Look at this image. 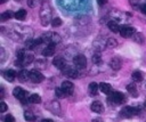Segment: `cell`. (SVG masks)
Returning a JSON list of instances; mask_svg holds the SVG:
<instances>
[{"label":"cell","mask_w":146,"mask_h":122,"mask_svg":"<svg viewBox=\"0 0 146 122\" xmlns=\"http://www.w3.org/2000/svg\"><path fill=\"white\" fill-rule=\"evenodd\" d=\"M52 11H51V7L49 3H42L41 6V9H40V21H41V24L43 26H47L49 23L52 22Z\"/></svg>","instance_id":"cell-1"},{"label":"cell","mask_w":146,"mask_h":122,"mask_svg":"<svg viewBox=\"0 0 146 122\" xmlns=\"http://www.w3.org/2000/svg\"><path fill=\"white\" fill-rule=\"evenodd\" d=\"M41 40L42 42L47 41L48 43H58L60 41V36L58 35V33H52V32H48V33H44L42 36H41Z\"/></svg>","instance_id":"cell-2"},{"label":"cell","mask_w":146,"mask_h":122,"mask_svg":"<svg viewBox=\"0 0 146 122\" xmlns=\"http://www.w3.org/2000/svg\"><path fill=\"white\" fill-rule=\"evenodd\" d=\"M139 114V108L138 107H133V106H127L123 107V109L121 111V116L123 117H131Z\"/></svg>","instance_id":"cell-3"},{"label":"cell","mask_w":146,"mask_h":122,"mask_svg":"<svg viewBox=\"0 0 146 122\" xmlns=\"http://www.w3.org/2000/svg\"><path fill=\"white\" fill-rule=\"evenodd\" d=\"M120 34H121L122 38H131V36H133L136 34V30L132 26L123 25L120 29Z\"/></svg>","instance_id":"cell-4"},{"label":"cell","mask_w":146,"mask_h":122,"mask_svg":"<svg viewBox=\"0 0 146 122\" xmlns=\"http://www.w3.org/2000/svg\"><path fill=\"white\" fill-rule=\"evenodd\" d=\"M73 62H74L75 66H76L78 68H80V70L86 68V66H87V58H86V56H84V55H82V54L76 55V56L74 57Z\"/></svg>","instance_id":"cell-5"},{"label":"cell","mask_w":146,"mask_h":122,"mask_svg":"<svg viewBox=\"0 0 146 122\" xmlns=\"http://www.w3.org/2000/svg\"><path fill=\"white\" fill-rule=\"evenodd\" d=\"M30 80L32 82H34V83H40V82H42L44 80V76L40 71L32 70V71H30Z\"/></svg>","instance_id":"cell-6"},{"label":"cell","mask_w":146,"mask_h":122,"mask_svg":"<svg viewBox=\"0 0 146 122\" xmlns=\"http://www.w3.org/2000/svg\"><path fill=\"white\" fill-rule=\"evenodd\" d=\"M13 95L17 98V99H19L23 104L24 103H26V100H27V93H26V91H24L22 88H19V87H16L14 90H13Z\"/></svg>","instance_id":"cell-7"},{"label":"cell","mask_w":146,"mask_h":122,"mask_svg":"<svg viewBox=\"0 0 146 122\" xmlns=\"http://www.w3.org/2000/svg\"><path fill=\"white\" fill-rule=\"evenodd\" d=\"M110 99H111L113 103H115V104H122V103L125 101L124 95H123L122 92H120V91H113V92L111 93Z\"/></svg>","instance_id":"cell-8"},{"label":"cell","mask_w":146,"mask_h":122,"mask_svg":"<svg viewBox=\"0 0 146 122\" xmlns=\"http://www.w3.org/2000/svg\"><path fill=\"white\" fill-rule=\"evenodd\" d=\"M60 88L63 89L65 96L72 95V93H73V90H74V86H73V83H72L71 81H64V82H62Z\"/></svg>","instance_id":"cell-9"},{"label":"cell","mask_w":146,"mask_h":122,"mask_svg":"<svg viewBox=\"0 0 146 122\" xmlns=\"http://www.w3.org/2000/svg\"><path fill=\"white\" fill-rule=\"evenodd\" d=\"M33 55L32 54H25V56L22 58V59H18L16 65H19V66H26L29 64H31L33 62Z\"/></svg>","instance_id":"cell-10"},{"label":"cell","mask_w":146,"mask_h":122,"mask_svg":"<svg viewBox=\"0 0 146 122\" xmlns=\"http://www.w3.org/2000/svg\"><path fill=\"white\" fill-rule=\"evenodd\" d=\"M55 50H56V44L55 43H48L46 46V48L42 50V55L46 57H50L55 54Z\"/></svg>","instance_id":"cell-11"},{"label":"cell","mask_w":146,"mask_h":122,"mask_svg":"<svg viewBox=\"0 0 146 122\" xmlns=\"http://www.w3.org/2000/svg\"><path fill=\"white\" fill-rule=\"evenodd\" d=\"M52 64H54L57 68H59V70H63V68L66 67V62H65L64 57H62V56L55 57V59L52 60Z\"/></svg>","instance_id":"cell-12"},{"label":"cell","mask_w":146,"mask_h":122,"mask_svg":"<svg viewBox=\"0 0 146 122\" xmlns=\"http://www.w3.org/2000/svg\"><path fill=\"white\" fill-rule=\"evenodd\" d=\"M63 73L66 75V76H68V78H72V79H74V78H76L79 74H78V71L75 70V68H73L72 66H66L65 68H63Z\"/></svg>","instance_id":"cell-13"},{"label":"cell","mask_w":146,"mask_h":122,"mask_svg":"<svg viewBox=\"0 0 146 122\" xmlns=\"http://www.w3.org/2000/svg\"><path fill=\"white\" fill-rule=\"evenodd\" d=\"M2 75H3V78H5L6 80L13 82V81L15 80V78L17 76V73H16L14 70H6V71H3Z\"/></svg>","instance_id":"cell-14"},{"label":"cell","mask_w":146,"mask_h":122,"mask_svg":"<svg viewBox=\"0 0 146 122\" xmlns=\"http://www.w3.org/2000/svg\"><path fill=\"white\" fill-rule=\"evenodd\" d=\"M110 66H111L113 70L117 71V70L121 68V66H122V62H121V59H120L119 57H113V58L111 59V62H110Z\"/></svg>","instance_id":"cell-15"},{"label":"cell","mask_w":146,"mask_h":122,"mask_svg":"<svg viewBox=\"0 0 146 122\" xmlns=\"http://www.w3.org/2000/svg\"><path fill=\"white\" fill-rule=\"evenodd\" d=\"M90 108H91V111L95 112V113H103V112H104V106H103V104H102L100 101H98V100L94 101V103L91 104Z\"/></svg>","instance_id":"cell-16"},{"label":"cell","mask_w":146,"mask_h":122,"mask_svg":"<svg viewBox=\"0 0 146 122\" xmlns=\"http://www.w3.org/2000/svg\"><path fill=\"white\" fill-rule=\"evenodd\" d=\"M49 109H50L52 113H55V114H60V105H59V103L52 100V101L49 104Z\"/></svg>","instance_id":"cell-17"},{"label":"cell","mask_w":146,"mask_h":122,"mask_svg":"<svg viewBox=\"0 0 146 122\" xmlns=\"http://www.w3.org/2000/svg\"><path fill=\"white\" fill-rule=\"evenodd\" d=\"M17 78L21 82H25L27 79H30V71H25V70L19 71L17 74Z\"/></svg>","instance_id":"cell-18"},{"label":"cell","mask_w":146,"mask_h":122,"mask_svg":"<svg viewBox=\"0 0 146 122\" xmlns=\"http://www.w3.org/2000/svg\"><path fill=\"white\" fill-rule=\"evenodd\" d=\"M99 89H100V91H103L104 93H107V95H110V93L113 92L112 86L108 84V83H105V82H102V83L99 84Z\"/></svg>","instance_id":"cell-19"},{"label":"cell","mask_w":146,"mask_h":122,"mask_svg":"<svg viewBox=\"0 0 146 122\" xmlns=\"http://www.w3.org/2000/svg\"><path fill=\"white\" fill-rule=\"evenodd\" d=\"M107 26H108V29L112 31V32H120V25L116 23V22H114V21H110L108 23H107Z\"/></svg>","instance_id":"cell-20"},{"label":"cell","mask_w":146,"mask_h":122,"mask_svg":"<svg viewBox=\"0 0 146 122\" xmlns=\"http://www.w3.org/2000/svg\"><path fill=\"white\" fill-rule=\"evenodd\" d=\"M89 92H90V95H92V96H96L97 93H98V90H99V86L96 83V82H91L90 84H89Z\"/></svg>","instance_id":"cell-21"},{"label":"cell","mask_w":146,"mask_h":122,"mask_svg":"<svg viewBox=\"0 0 146 122\" xmlns=\"http://www.w3.org/2000/svg\"><path fill=\"white\" fill-rule=\"evenodd\" d=\"M127 90H128V92H129L132 97H137V96H138V91H137L136 86H135L133 83L128 84V86H127Z\"/></svg>","instance_id":"cell-22"},{"label":"cell","mask_w":146,"mask_h":122,"mask_svg":"<svg viewBox=\"0 0 146 122\" xmlns=\"http://www.w3.org/2000/svg\"><path fill=\"white\" fill-rule=\"evenodd\" d=\"M16 19H18V21H24L25 19V17H26V11L24 10V9H19L18 11H16L15 13V16H14Z\"/></svg>","instance_id":"cell-23"},{"label":"cell","mask_w":146,"mask_h":122,"mask_svg":"<svg viewBox=\"0 0 146 122\" xmlns=\"http://www.w3.org/2000/svg\"><path fill=\"white\" fill-rule=\"evenodd\" d=\"M132 79H133L135 81H137V82H140V81H143L144 75H143V73H141L140 71H135V72L132 73Z\"/></svg>","instance_id":"cell-24"},{"label":"cell","mask_w":146,"mask_h":122,"mask_svg":"<svg viewBox=\"0 0 146 122\" xmlns=\"http://www.w3.org/2000/svg\"><path fill=\"white\" fill-rule=\"evenodd\" d=\"M13 16H15V14H13V11H10V10H7V11H5V13L1 14V21L5 22L7 19H10Z\"/></svg>","instance_id":"cell-25"},{"label":"cell","mask_w":146,"mask_h":122,"mask_svg":"<svg viewBox=\"0 0 146 122\" xmlns=\"http://www.w3.org/2000/svg\"><path fill=\"white\" fill-rule=\"evenodd\" d=\"M117 46V41L115 40V39H113V38H110V39H107L106 40V48H115Z\"/></svg>","instance_id":"cell-26"},{"label":"cell","mask_w":146,"mask_h":122,"mask_svg":"<svg viewBox=\"0 0 146 122\" xmlns=\"http://www.w3.org/2000/svg\"><path fill=\"white\" fill-rule=\"evenodd\" d=\"M29 100H30L32 104H40V103H41V97H40L39 95H36V93H33V95L30 96Z\"/></svg>","instance_id":"cell-27"},{"label":"cell","mask_w":146,"mask_h":122,"mask_svg":"<svg viewBox=\"0 0 146 122\" xmlns=\"http://www.w3.org/2000/svg\"><path fill=\"white\" fill-rule=\"evenodd\" d=\"M24 117H25V120L29 121V122H33V121L35 120V115H34L31 111H26V112H24Z\"/></svg>","instance_id":"cell-28"},{"label":"cell","mask_w":146,"mask_h":122,"mask_svg":"<svg viewBox=\"0 0 146 122\" xmlns=\"http://www.w3.org/2000/svg\"><path fill=\"white\" fill-rule=\"evenodd\" d=\"M133 40L137 42V43H143L144 42V35L141 34V33H136L135 35H133Z\"/></svg>","instance_id":"cell-29"},{"label":"cell","mask_w":146,"mask_h":122,"mask_svg":"<svg viewBox=\"0 0 146 122\" xmlns=\"http://www.w3.org/2000/svg\"><path fill=\"white\" fill-rule=\"evenodd\" d=\"M63 24V22H62V19L59 18V17H55L54 19H52V22H51V25L54 26V27H58V26H60Z\"/></svg>","instance_id":"cell-30"},{"label":"cell","mask_w":146,"mask_h":122,"mask_svg":"<svg viewBox=\"0 0 146 122\" xmlns=\"http://www.w3.org/2000/svg\"><path fill=\"white\" fill-rule=\"evenodd\" d=\"M92 60H94V63L95 64H100L102 63V57H100V54H95L94 56H92Z\"/></svg>","instance_id":"cell-31"},{"label":"cell","mask_w":146,"mask_h":122,"mask_svg":"<svg viewBox=\"0 0 146 122\" xmlns=\"http://www.w3.org/2000/svg\"><path fill=\"white\" fill-rule=\"evenodd\" d=\"M25 54H26V52H25L23 49H19V50H17L16 56H17V58H18V59H22V58L25 56Z\"/></svg>","instance_id":"cell-32"},{"label":"cell","mask_w":146,"mask_h":122,"mask_svg":"<svg viewBox=\"0 0 146 122\" xmlns=\"http://www.w3.org/2000/svg\"><path fill=\"white\" fill-rule=\"evenodd\" d=\"M56 96L57 97H64L65 96V93H64V91H63L62 88H57L56 89Z\"/></svg>","instance_id":"cell-33"},{"label":"cell","mask_w":146,"mask_h":122,"mask_svg":"<svg viewBox=\"0 0 146 122\" xmlns=\"http://www.w3.org/2000/svg\"><path fill=\"white\" fill-rule=\"evenodd\" d=\"M3 122H15V119H14V116H13V115L8 114V115H6L5 121H3Z\"/></svg>","instance_id":"cell-34"},{"label":"cell","mask_w":146,"mask_h":122,"mask_svg":"<svg viewBox=\"0 0 146 122\" xmlns=\"http://www.w3.org/2000/svg\"><path fill=\"white\" fill-rule=\"evenodd\" d=\"M7 111V104L5 103V101H1L0 103V112H6Z\"/></svg>","instance_id":"cell-35"},{"label":"cell","mask_w":146,"mask_h":122,"mask_svg":"<svg viewBox=\"0 0 146 122\" xmlns=\"http://www.w3.org/2000/svg\"><path fill=\"white\" fill-rule=\"evenodd\" d=\"M140 11H141L144 15H146V3H144V5L140 6Z\"/></svg>","instance_id":"cell-36"},{"label":"cell","mask_w":146,"mask_h":122,"mask_svg":"<svg viewBox=\"0 0 146 122\" xmlns=\"http://www.w3.org/2000/svg\"><path fill=\"white\" fill-rule=\"evenodd\" d=\"M97 2H98L99 5H105V3L107 2V0H97Z\"/></svg>","instance_id":"cell-37"},{"label":"cell","mask_w":146,"mask_h":122,"mask_svg":"<svg viewBox=\"0 0 146 122\" xmlns=\"http://www.w3.org/2000/svg\"><path fill=\"white\" fill-rule=\"evenodd\" d=\"M27 3H29L31 7H33V6H34V2H33V0H27Z\"/></svg>","instance_id":"cell-38"},{"label":"cell","mask_w":146,"mask_h":122,"mask_svg":"<svg viewBox=\"0 0 146 122\" xmlns=\"http://www.w3.org/2000/svg\"><path fill=\"white\" fill-rule=\"evenodd\" d=\"M41 122H54L52 120H49V119H46V120H42Z\"/></svg>","instance_id":"cell-39"},{"label":"cell","mask_w":146,"mask_h":122,"mask_svg":"<svg viewBox=\"0 0 146 122\" xmlns=\"http://www.w3.org/2000/svg\"><path fill=\"white\" fill-rule=\"evenodd\" d=\"M7 0H0V3H5Z\"/></svg>","instance_id":"cell-40"},{"label":"cell","mask_w":146,"mask_h":122,"mask_svg":"<svg viewBox=\"0 0 146 122\" xmlns=\"http://www.w3.org/2000/svg\"><path fill=\"white\" fill-rule=\"evenodd\" d=\"M144 107H145V109H146V100H145V103H144Z\"/></svg>","instance_id":"cell-41"}]
</instances>
